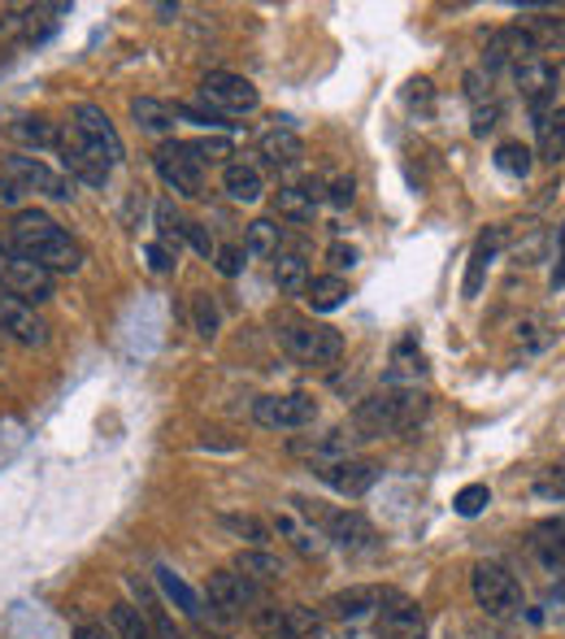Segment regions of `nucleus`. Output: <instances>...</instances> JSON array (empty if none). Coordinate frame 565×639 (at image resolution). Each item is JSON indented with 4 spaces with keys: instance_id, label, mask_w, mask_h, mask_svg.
I'll return each mask as SVG.
<instances>
[{
    "instance_id": "nucleus-45",
    "label": "nucleus",
    "mask_w": 565,
    "mask_h": 639,
    "mask_svg": "<svg viewBox=\"0 0 565 639\" xmlns=\"http://www.w3.org/2000/svg\"><path fill=\"white\" fill-rule=\"evenodd\" d=\"M496 122H501V104H496V100L474 109V136H492V131H496Z\"/></svg>"
},
{
    "instance_id": "nucleus-12",
    "label": "nucleus",
    "mask_w": 565,
    "mask_h": 639,
    "mask_svg": "<svg viewBox=\"0 0 565 639\" xmlns=\"http://www.w3.org/2000/svg\"><path fill=\"white\" fill-rule=\"evenodd\" d=\"M317 479L326 488H335L340 496H365L374 483H379V466L365 461V457H340V461H322L317 466Z\"/></svg>"
},
{
    "instance_id": "nucleus-19",
    "label": "nucleus",
    "mask_w": 565,
    "mask_h": 639,
    "mask_svg": "<svg viewBox=\"0 0 565 639\" xmlns=\"http://www.w3.org/2000/svg\"><path fill=\"white\" fill-rule=\"evenodd\" d=\"M379 600H383V591L379 588L335 591V596L326 600V613H331V618H340V622H361L365 613H374V609H379Z\"/></svg>"
},
{
    "instance_id": "nucleus-22",
    "label": "nucleus",
    "mask_w": 565,
    "mask_h": 639,
    "mask_svg": "<svg viewBox=\"0 0 565 639\" xmlns=\"http://www.w3.org/2000/svg\"><path fill=\"white\" fill-rule=\"evenodd\" d=\"M270 522H274V531H279L283 540L292 543L296 552H305V557H317V552L326 548V536H322V531H313V527H305V522H301L296 513H287V509H279Z\"/></svg>"
},
{
    "instance_id": "nucleus-3",
    "label": "nucleus",
    "mask_w": 565,
    "mask_h": 639,
    "mask_svg": "<svg viewBox=\"0 0 565 639\" xmlns=\"http://www.w3.org/2000/svg\"><path fill=\"white\" fill-rule=\"evenodd\" d=\"M279 345L287 348V357L305 361V366H331L344 352V336L335 327H317V322H283L279 327Z\"/></svg>"
},
{
    "instance_id": "nucleus-52",
    "label": "nucleus",
    "mask_w": 565,
    "mask_h": 639,
    "mask_svg": "<svg viewBox=\"0 0 565 639\" xmlns=\"http://www.w3.org/2000/svg\"><path fill=\"white\" fill-rule=\"evenodd\" d=\"M431 97H435V92H431V79H413L410 92H405V100H410V104H422V109L431 104Z\"/></svg>"
},
{
    "instance_id": "nucleus-10",
    "label": "nucleus",
    "mask_w": 565,
    "mask_h": 639,
    "mask_svg": "<svg viewBox=\"0 0 565 639\" xmlns=\"http://www.w3.org/2000/svg\"><path fill=\"white\" fill-rule=\"evenodd\" d=\"M531 61H539V49H535V40L526 36V27L492 31L487 52H483V70H487V74H496V70H522V66H531Z\"/></svg>"
},
{
    "instance_id": "nucleus-15",
    "label": "nucleus",
    "mask_w": 565,
    "mask_h": 639,
    "mask_svg": "<svg viewBox=\"0 0 565 639\" xmlns=\"http://www.w3.org/2000/svg\"><path fill=\"white\" fill-rule=\"evenodd\" d=\"M52 148L61 152V166H65L74 179H83V183H92V188H101L104 179H109V170H104L101 161L88 152V144L79 140V131H74L70 122L57 131V144H52Z\"/></svg>"
},
{
    "instance_id": "nucleus-54",
    "label": "nucleus",
    "mask_w": 565,
    "mask_h": 639,
    "mask_svg": "<svg viewBox=\"0 0 565 639\" xmlns=\"http://www.w3.org/2000/svg\"><path fill=\"white\" fill-rule=\"evenodd\" d=\"M18 200H22V192H18V188L4 179V170H0V209H13Z\"/></svg>"
},
{
    "instance_id": "nucleus-4",
    "label": "nucleus",
    "mask_w": 565,
    "mask_h": 639,
    "mask_svg": "<svg viewBox=\"0 0 565 639\" xmlns=\"http://www.w3.org/2000/svg\"><path fill=\"white\" fill-rule=\"evenodd\" d=\"M470 588H474V600H478V609L487 618H514L517 609H522L517 579L505 566H496V561H478L474 575H470Z\"/></svg>"
},
{
    "instance_id": "nucleus-24",
    "label": "nucleus",
    "mask_w": 565,
    "mask_h": 639,
    "mask_svg": "<svg viewBox=\"0 0 565 639\" xmlns=\"http://www.w3.org/2000/svg\"><path fill=\"white\" fill-rule=\"evenodd\" d=\"M240 579H253V583H270V579H279L283 575V561L274 557V552H265V548H244V552H235V566H231Z\"/></svg>"
},
{
    "instance_id": "nucleus-29",
    "label": "nucleus",
    "mask_w": 565,
    "mask_h": 639,
    "mask_svg": "<svg viewBox=\"0 0 565 639\" xmlns=\"http://www.w3.org/2000/svg\"><path fill=\"white\" fill-rule=\"evenodd\" d=\"M535 557L548 570H565V522H544L535 531Z\"/></svg>"
},
{
    "instance_id": "nucleus-39",
    "label": "nucleus",
    "mask_w": 565,
    "mask_h": 639,
    "mask_svg": "<svg viewBox=\"0 0 565 639\" xmlns=\"http://www.w3.org/2000/svg\"><path fill=\"white\" fill-rule=\"evenodd\" d=\"M157 227H161V240H157V244L179 248V240H183V227H188V222L174 213V204H170V200H161V204H157Z\"/></svg>"
},
{
    "instance_id": "nucleus-30",
    "label": "nucleus",
    "mask_w": 565,
    "mask_h": 639,
    "mask_svg": "<svg viewBox=\"0 0 565 639\" xmlns=\"http://www.w3.org/2000/svg\"><path fill=\"white\" fill-rule=\"evenodd\" d=\"M9 140H18L27 148H52L57 144V127L49 118H13L9 122Z\"/></svg>"
},
{
    "instance_id": "nucleus-33",
    "label": "nucleus",
    "mask_w": 565,
    "mask_h": 639,
    "mask_svg": "<svg viewBox=\"0 0 565 639\" xmlns=\"http://www.w3.org/2000/svg\"><path fill=\"white\" fill-rule=\"evenodd\" d=\"M274 283L283 288V292H305L309 288V266L301 252H279V261H274Z\"/></svg>"
},
{
    "instance_id": "nucleus-32",
    "label": "nucleus",
    "mask_w": 565,
    "mask_h": 639,
    "mask_svg": "<svg viewBox=\"0 0 565 639\" xmlns=\"http://www.w3.org/2000/svg\"><path fill=\"white\" fill-rule=\"evenodd\" d=\"M526 36L535 40V49H539V52H562V49H565V18H557V13L531 18Z\"/></svg>"
},
{
    "instance_id": "nucleus-7",
    "label": "nucleus",
    "mask_w": 565,
    "mask_h": 639,
    "mask_svg": "<svg viewBox=\"0 0 565 639\" xmlns=\"http://www.w3.org/2000/svg\"><path fill=\"white\" fill-rule=\"evenodd\" d=\"M253 418L265 431H305L317 422V400L305 392L292 396H258L253 400Z\"/></svg>"
},
{
    "instance_id": "nucleus-13",
    "label": "nucleus",
    "mask_w": 565,
    "mask_h": 639,
    "mask_svg": "<svg viewBox=\"0 0 565 639\" xmlns=\"http://www.w3.org/2000/svg\"><path fill=\"white\" fill-rule=\"evenodd\" d=\"M209 609L222 618V622H231L244 605H253V600H261L258 596V583L253 579H240L235 570H218V575H209Z\"/></svg>"
},
{
    "instance_id": "nucleus-48",
    "label": "nucleus",
    "mask_w": 565,
    "mask_h": 639,
    "mask_svg": "<svg viewBox=\"0 0 565 639\" xmlns=\"http://www.w3.org/2000/svg\"><path fill=\"white\" fill-rule=\"evenodd\" d=\"M144 257H149V266H153L157 274L174 270V252H170L165 244H144Z\"/></svg>"
},
{
    "instance_id": "nucleus-18",
    "label": "nucleus",
    "mask_w": 565,
    "mask_h": 639,
    "mask_svg": "<svg viewBox=\"0 0 565 639\" xmlns=\"http://www.w3.org/2000/svg\"><path fill=\"white\" fill-rule=\"evenodd\" d=\"M157 588H161V596L183 613V618H201L205 613V605H201V596H196V588L179 575V570H170V566H157Z\"/></svg>"
},
{
    "instance_id": "nucleus-43",
    "label": "nucleus",
    "mask_w": 565,
    "mask_h": 639,
    "mask_svg": "<svg viewBox=\"0 0 565 639\" xmlns=\"http://www.w3.org/2000/svg\"><path fill=\"white\" fill-rule=\"evenodd\" d=\"M465 97H470L474 109H478V104H492V74H487V70H470V74H465Z\"/></svg>"
},
{
    "instance_id": "nucleus-9",
    "label": "nucleus",
    "mask_w": 565,
    "mask_h": 639,
    "mask_svg": "<svg viewBox=\"0 0 565 639\" xmlns=\"http://www.w3.org/2000/svg\"><path fill=\"white\" fill-rule=\"evenodd\" d=\"M201 97L213 104V113H253L261 104L258 88L244 79V74H231V70H209L201 79Z\"/></svg>"
},
{
    "instance_id": "nucleus-16",
    "label": "nucleus",
    "mask_w": 565,
    "mask_h": 639,
    "mask_svg": "<svg viewBox=\"0 0 565 639\" xmlns=\"http://www.w3.org/2000/svg\"><path fill=\"white\" fill-rule=\"evenodd\" d=\"M322 531H326V540H335L340 548H349V552H370V548H379L374 527H370L361 513H353V509L322 513Z\"/></svg>"
},
{
    "instance_id": "nucleus-53",
    "label": "nucleus",
    "mask_w": 565,
    "mask_h": 639,
    "mask_svg": "<svg viewBox=\"0 0 565 639\" xmlns=\"http://www.w3.org/2000/svg\"><path fill=\"white\" fill-rule=\"evenodd\" d=\"M557 244H562V252H557V266H553V292L565 288V227L557 231Z\"/></svg>"
},
{
    "instance_id": "nucleus-1",
    "label": "nucleus",
    "mask_w": 565,
    "mask_h": 639,
    "mask_svg": "<svg viewBox=\"0 0 565 639\" xmlns=\"http://www.w3.org/2000/svg\"><path fill=\"white\" fill-rule=\"evenodd\" d=\"M9 244H13L18 257L36 261L49 274H74L83 266L79 240H70L49 213H40V209H18V218L9 227Z\"/></svg>"
},
{
    "instance_id": "nucleus-50",
    "label": "nucleus",
    "mask_w": 565,
    "mask_h": 639,
    "mask_svg": "<svg viewBox=\"0 0 565 639\" xmlns=\"http://www.w3.org/2000/svg\"><path fill=\"white\" fill-rule=\"evenodd\" d=\"M183 236H188V244L196 248L201 257H209V252H213V240H209V231H205V227H196V222H188V227H183Z\"/></svg>"
},
{
    "instance_id": "nucleus-21",
    "label": "nucleus",
    "mask_w": 565,
    "mask_h": 639,
    "mask_svg": "<svg viewBox=\"0 0 565 639\" xmlns=\"http://www.w3.org/2000/svg\"><path fill=\"white\" fill-rule=\"evenodd\" d=\"M426 375V357L413 340H401L392 352V370H387V388H417V379Z\"/></svg>"
},
{
    "instance_id": "nucleus-8",
    "label": "nucleus",
    "mask_w": 565,
    "mask_h": 639,
    "mask_svg": "<svg viewBox=\"0 0 565 639\" xmlns=\"http://www.w3.org/2000/svg\"><path fill=\"white\" fill-rule=\"evenodd\" d=\"M70 127L79 131V140L88 144V152L101 161L104 170H113L122 161V136H118V127L109 122V113L101 104H74V122Z\"/></svg>"
},
{
    "instance_id": "nucleus-28",
    "label": "nucleus",
    "mask_w": 565,
    "mask_h": 639,
    "mask_svg": "<svg viewBox=\"0 0 565 639\" xmlns=\"http://www.w3.org/2000/svg\"><path fill=\"white\" fill-rule=\"evenodd\" d=\"M279 636L283 639H326L322 631V618L305 609V605H287L283 609V622H279Z\"/></svg>"
},
{
    "instance_id": "nucleus-41",
    "label": "nucleus",
    "mask_w": 565,
    "mask_h": 639,
    "mask_svg": "<svg viewBox=\"0 0 565 639\" xmlns=\"http://www.w3.org/2000/svg\"><path fill=\"white\" fill-rule=\"evenodd\" d=\"M192 318H196V331H201L205 340H213V336H218V322H222V318H218V300H213V296H205V292L196 296Z\"/></svg>"
},
{
    "instance_id": "nucleus-26",
    "label": "nucleus",
    "mask_w": 565,
    "mask_h": 639,
    "mask_svg": "<svg viewBox=\"0 0 565 639\" xmlns=\"http://www.w3.org/2000/svg\"><path fill=\"white\" fill-rule=\"evenodd\" d=\"M109 627H113L118 639H153V622L144 618V609H135V605H127V600H118V605L109 609Z\"/></svg>"
},
{
    "instance_id": "nucleus-42",
    "label": "nucleus",
    "mask_w": 565,
    "mask_h": 639,
    "mask_svg": "<svg viewBox=\"0 0 565 639\" xmlns=\"http://www.w3.org/2000/svg\"><path fill=\"white\" fill-rule=\"evenodd\" d=\"M244 248L240 244H222V248H213V261H218V274H226V279H235L240 270H244Z\"/></svg>"
},
{
    "instance_id": "nucleus-25",
    "label": "nucleus",
    "mask_w": 565,
    "mask_h": 639,
    "mask_svg": "<svg viewBox=\"0 0 565 639\" xmlns=\"http://www.w3.org/2000/svg\"><path fill=\"white\" fill-rule=\"evenodd\" d=\"M305 300L313 313H331V309H340L349 300V283L340 274H317V279H309Z\"/></svg>"
},
{
    "instance_id": "nucleus-56",
    "label": "nucleus",
    "mask_w": 565,
    "mask_h": 639,
    "mask_svg": "<svg viewBox=\"0 0 565 639\" xmlns=\"http://www.w3.org/2000/svg\"><path fill=\"white\" fill-rule=\"evenodd\" d=\"M557 596H562V600H565V583H562V588H557Z\"/></svg>"
},
{
    "instance_id": "nucleus-55",
    "label": "nucleus",
    "mask_w": 565,
    "mask_h": 639,
    "mask_svg": "<svg viewBox=\"0 0 565 639\" xmlns=\"http://www.w3.org/2000/svg\"><path fill=\"white\" fill-rule=\"evenodd\" d=\"M478 639H514V636H505V631H492V636H478Z\"/></svg>"
},
{
    "instance_id": "nucleus-2",
    "label": "nucleus",
    "mask_w": 565,
    "mask_h": 639,
    "mask_svg": "<svg viewBox=\"0 0 565 639\" xmlns=\"http://www.w3.org/2000/svg\"><path fill=\"white\" fill-rule=\"evenodd\" d=\"M431 400L417 388H383V392L365 396L357 405V431L361 440H374V436H396V431H410L426 418Z\"/></svg>"
},
{
    "instance_id": "nucleus-31",
    "label": "nucleus",
    "mask_w": 565,
    "mask_h": 639,
    "mask_svg": "<svg viewBox=\"0 0 565 639\" xmlns=\"http://www.w3.org/2000/svg\"><path fill=\"white\" fill-rule=\"evenodd\" d=\"M535 131H539V157H544V161H562L565 157V104H557Z\"/></svg>"
},
{
    "instance_id": "nucleus-5",
    "label": "nucleus",
    "mask_w": 565,
    "mask_h": 639,
    "mask_svg": "<svg viewBox=\"0 0 565 639\" xmlns=\"http://www.w3.org/2000/svg\"><path fill=\"white\" fill-rule=\"evenodd\" d=\"M153 166H157V174H161V183L174 188L179 197H201V188H205V166H201V157H196L192 144H183V140L161 144L153 152Z\"/></svg>"
},
{
    "instance_id": "nucleus-35",
    "label": "nucleus",
    "mask_w": 565,
    "mask_h": 639,
    "mask_svg": "<svg viewBox=\"0 0 565 639\" xmlns=\"http://www.w3.org/2000/svg\"><path fill=\"white\" fill-rule=\"evenodd\" d=\"M222 527H226L231 536L249 540L253 548H261V543L270 540V527H265L261 518H253V513H222Z\"/></svg>"
},
{
    "instance_id": "nucleus-11",
    "label": "nucleus",
    "mask_w": 565,
    "mask_h": 639,
    "mask_svg": "<svg viewBox=\"0 0 565 639\" xmlns=\"http://www.w3.org/2000/svg\"><path fill=\"white\" fill-rule=\"evenodd\" d=\"M0 331L22 348L49 345V322L36 313V304H27L18 296H0Z\"/></svg>"
},
{
    "instance_id": "nucleus-14",
    "label": "nucleus",
    "mask_w": 565,
    "mask_h": 639,
    "mask_svg": "<svg viewBox=\"0 0 565 639\" xmlns=\"http://www.w3.org/2000/svg\"><path fill=\"white\" fill-rule=\"evenodd\" d=\"M379 631L387 639H422V609L401 591H383V600H379Z\"/></svg>"
},
{
    "instance_id": "nucleus-20",
    "label": "nucleus",
    "mask_w": 565,
    "mask_h": 639,
    "mask_svg": "<svg viewBox=\"0 0 565 639\" xmlns=\"http://www.w3.org/2000/svg\"><path fill=\"white\" fill-rule=\"evenodd\" d=\"M222 188H226V197L240 200V204H258L261 192H265L261 170L253 161H231V166L222 170Z\"/></svg>"
},
{
    "instance_id": "nucleus-40",
    "label": "nucleus",
    "mask_w": 565,
    "mask_h": 639,
    "mask_svg": "<svg viewBox=\"0 0 565 639\" xmlns=\"http://www.w3.org/2000/svg\"><path fill=\"white\" fill-rule=\"evenodd\" d=\"M487 505H492L487 483H470V488H462V492H457V500H453V509H457L462 518H478Z\"/></svg>"
},
{
    "instance_id": "nucleus-6",
    "label": "nucleus",
    "mask_w": 565,
    "mask_h": 639,
    "mask_svg": "<svg viewBox=\"0 0 565 639\" xmlns=\"http://www.w3.org/2000/svg\"><path fill=\"white\" fill-rule=\"evenodd\" d=\"M4 179H9L18 192H40V197H52V200L74 197V179L57 174L40 157H27V152H9V157H4Z\"/></svg>"
},
{
    "instance_id": "nucleus-34",
    "label": "nucleus",
    "mask_w": 565,
    "mask_h": 639,
    "mask_svg": "<svg viewBox=\"0 0 565 639\" xmlns=\"http://www.w3.org/2000/svg\"><path fill=\"white\" fill-rule=\"evenodd\" d=\"M279 244H283V231H279L270 218L249 222V244H244L249 257H279Z\"/></svg>"
},
{
    "instance_id": "nucleus-47",
    "label": "nucleus",
    "mask_w": 565,
    "mask_h": 639,
    "mask_svg": "<svg viewBox=\"0 0 565 639\" xmlns=\"http://www.w3.org/2000/svg\"><path fill=\"white\" fill-rule=\"evenodd\" d=\"M192 148H196L201 166H205V161H226V157H231V140H201V144H192Z\"/></svg>"
},
{
    "instance_id": "nucleus-51",
    "label": "nucleus",
    "mask_w": 565,
    "mask_h": 639,
    "mask_svg": "<svg viewBox=\"0 0 565 639\" xmlns=\"http://www.w3.org/2000/svg\"><path fill=\"white\" fill-rule=\"evenodd\" d=\"M74 639H118V636H113V627H104V622H79V627H74Z\"/></svg>"
},
{
    "instance_id": "nucleus-46",
    "label": "nucleus",
    "mask_w": 565,
    "mask_h": 639,
    "mask_svg": "<svg viewBox=\"0 0 565 639\" xmlns=\"http://www.w3.org/2000/svg\"><path fill=\"white\" fill-rule=\"evenodd\" d=\"M326 200H331L335 209H349V204L357 200V183H353V179H335V183L326 188Z\"/></svg>"
},
{
    "instance_id": "nucleus-37",
    "label": "nucleus",
    "mask_w": 565,
    "mask_h": 639,
    "mask_svg": "<svg viewBox=\"0 0 565 639\" xmlns=\"http://www.w3.org/2000/svg\"><path fill=\"white\" fill-rule=\"evenodd\" d=\"M313 200L301 192V188H279V213L292 218V222H313Z\"/></svg>"
},
{
    "instance_id": "nucleus-38",
    "label": "nucleus",
    "mask_w": 565,
    "mask_h": 639,
    "mask_svg": "<svg viewBox=\"0 0 565 639\" xmlns=\"http://www.w3.org/2000/svg\"><path fill=\"white\" fill-rule=\"evenodd\" d=\"M517 345H522V352H539V348L553 345V327L544 318H526V322H517Z\"/></svg>"
},
{
    "instance_id": "nucleus-36",
    "label": "nucleus",
    "mask_w": 565,
    "mask_h": 639,
    "mask_svg": "<svg viewBox=\"0 0 565 639\" xmlns=\"http://www.w3.org/2000/svg\"><path fill=\"white\" fill-rule=\"evenodd\" d=\"M496 170L509 174V179H526L531 174V148L526 144H501L496 148Z\"/></svg>"
},
{
    "instance_id": "nucleus-44",
    "label": "nucleus",
    "mask_w": 565,
    "mask_h": 639,
    "mask_svg": "<svg viewBox=\"0 0 565 639\" xmlns=\"http://www.w3.org/2000/svg\"><path fill=\"white\" fill-rule=\"evenodd\" d=\"M535 492L553 496V500H565V466H553V470H544V479L535 483Z\"/></svg>"
},
{
    "instance_id": "nucleus-17",
    "label": "nucleus",
    "mask_w": 565,
    "mask_h": 639,
    "mask_svg": "<svg viewBox=\"0 0 565 639\" xmlns=\"http://www.w3.org/2000/svg\"><path fill=\"white\" fill-rule=\"evenodd\" d=\"M509 240V231L505 227H487L478 240H474V252H470V266H465V283H462V296L465 300H474V296L483 292V279H487V266L496 261V252L505 248Z\"/></svg>"
},
{
    "instance_id": "nucleus-23",
    "label": "nucleus",
    "mask_w": 565,
    "mask_h": 639,
    "mask_svg": "<svg viewBox=\"0 0 565 639\" xmlns=\"http://www.w3.org/2000/svg\"><path fill=\"white\" fill-rule=\"evenodd\" d=\"M261 157H265L270 166H296V161L305 157V144H301V136H296L292 127H270V131L261 136Z\"/></svg>"
},
{
    "instance_id": "nucleus-49",
    "label": "nucleus",
    "mask_w": 565,
    "mask_h": 639,
    "mask_svg": "<svg viewBox=\"0 0 565 639\" xmlns=\"http://www.w3.org/2000/svg\"><path fill=\"white\" fill-rule=\"evenodd\" d=\"M326 261H331L335 270H353V266H357V248H353V244H331Z\"/></svg>"
},
{
    "instance_id": "nucleus-27",
    "label": "nucleus",
    "mask_w": 565,
    "mask_h": 639,
    "mask_svg": "<svg viewBox=\"0 0 565 639\" xmlns=\"http://www.w3.org/2000/svg\"><path fill=\"white\" fill-rule=\"evenodd\" d=\"M131 118H135L144 131L165 136V131L174 127V104H165V100H157V97H135L131 100Z\"/></svg>"
}]
</instances>
